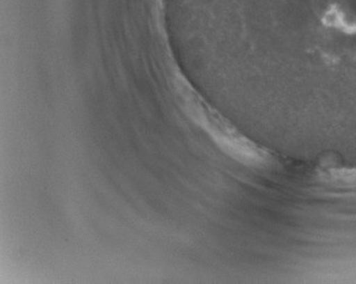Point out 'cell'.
<instances>
[{
    "label": "cell",
    "instance_id": "obj_1",
    "mask_svg": "<svg viewBox=\"0 0 356 284\" xmlns=\"http://www.w3.org/2000/svg\"><path fill=\"white\" fill-rule=\"evenodd\" d=\"M324 180L332 187L356 189V167L328 169L325 174Z\"/></svg>",
    "mask_w": 356,
    "mask_h": 284
}]
</instances>
